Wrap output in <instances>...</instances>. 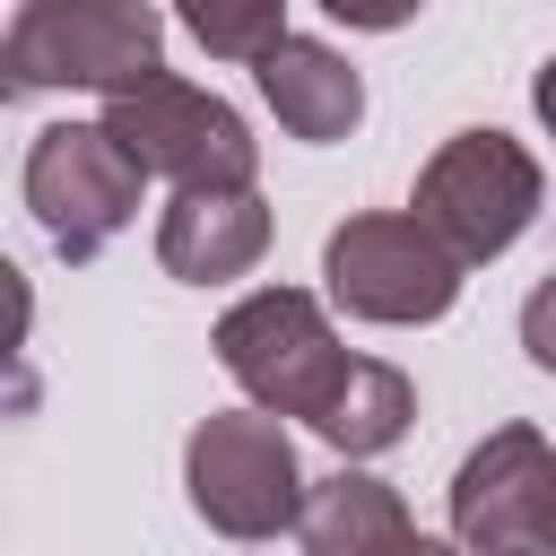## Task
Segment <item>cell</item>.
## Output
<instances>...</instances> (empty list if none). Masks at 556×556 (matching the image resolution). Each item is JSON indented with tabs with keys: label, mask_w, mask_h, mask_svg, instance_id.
<instances>
[{
	"label": "cell",
	"mask_w": 556,
	"mask_h": 556,
	"mask_svg": "<svg viewBox=\"0 0 556 556\" xmlns=\"http://www.w3.org/2000/svg\"><path fill=\"white\" fill-rule=\"evenodd\" d=\"M0 70H9V96H35V87L113 96L165 70V17L148 0H26L9 17Z\"/></svg>",
	"instance_id": "cell-1"
},
{
	"label": "cell",
	"mask_w": 556,
	"mask_h": 556,
	"mask_svg": "<svg viewBox=\"0 0 556 556\" xmlns=\"http://www.w3.org/2000/svg\"><path fill=\"white\" fill-rule=\"evenodd\" d=\"M182 486H191V513L217 539H243V547L295 530V513L313 495V478L295 469V443H287V426L269 408H217V417H200L191 443H182Z\"/></svg>",
	"instance_id": "cell-2"
},
{
	"label": "cell",
	"mask_w": 556,
	"mask_h": 556,
	"mask_svg": "<svg viewBox=\"0 0 556 556\" xmlns=\"http://www.w3.org/2000/svg\"><path fill=\"white\" fill-rule=\"evenodd\" d=\"M148 174H165L174 191H235L261 174V139L243 130V113L174 70H148L139 87H113L96 113Z\"/></svg>",
	"instance_id": "cell-3"
},
{
	"label": "cell",
	"mask_w": 556,
	"mask_h": 556,
	"mask_svg": "<svg viewBox=\"0 0 556 556\" xmlns=\"http://www.w3.org/2000/svg\"><path fill=\"white\" fill-rule=\"evenodd\" d=\"M460 252L417 217V208H365L348 217L330 243H321V278H330V304H348L356 321H443L460 304Z\"/></svg>",
	"instance_id": "cell-4"
},
{
	"label": "cell",
	"mask_w": 556,
	"mask_h": 556,
	"mask_svg": "<svg viewBox=\"0 0 556 556\" xmlns=\"http://www.w3.org/2000/svg\"><path fill=\"white\" fill-rule=\"evenodd\" d=\"M217 365L243 382L252 408L304 417V426H313L356 356L339 348L330 313H321L304 287H261V295H243V304L217 321Z\"/></svg>",
	"instance_id": "cell-5"
},
{
	"label": "cell",
	"mask_w": 556,
	"mask_h": 556,
	"mask_svg": "<svg viewBox=\"0 0 556 556\" xmlns=\"http://www.w3.org/2000/svg\"><path fill=\"white\" fill-rule=\"evenodd\" d=\"M139 182H148V165L104 122H43L26 148V208L61 261H96L139 217Z\"/></svg>",
	"instance_id": "cell-6"
},
{
	"label": "cell",
	"mask_w": 556,
	"mask_h": 556,
	"mask_svg": "<svg viewBox=\"0 0 556 556\" xmlns=\"http://www.w3.org/2000/svg\"><path fill=\"white\" fill-rule=\"evenodd\" d=\"M469 269L513 252L521 226L539 217V156L513 139V130H452L426 174H417V200H408Z\"/></svg>",
	"instance_id": "cell-7"
},
{
	"label": "cell",
	"mask_w": 556,
	"mask_h": 556,
	"mask_svg": "<svg viewBox=\"0 0 556 556\" xmlns=\"http://www.w3.org/2000/svg\"><path fill=\"white\" fill-rule=\"evenodd\" d=\"M452 539L469 556H556V443L539 426H495L452 469Z\"/></svg>",
	"instance_id": "cell-8"
},
{
	"label": "cell",
	"mask_w": 556,
	"mask_h": 556,
	"mask_svg": "<svg viewBox=\"0 0 556 556\" xmlns=\"http://www.w3.org/2000/svg\"><path fill=\"white\" fill-rule=\"evenodd\" d=\"M261 252H269V200L252 182H235V191H174V208L156 217V261L174 278H191V287L243 278Z\"/></svg>",
	"instance_id": "cell-9"
},
{
	"label": "cell",
	"mask_w": 556,
	"mask_h": 556,
	"mask_svg": "<svg viewBox=\"0 0 556 556\" xmlns=\"http://www.w3.org/2000/svg\"><path fill=\"white\" fill-rule=\"evenodd\" d=\"M252 70H261V96H269L278 130H295V139H313V148H330V139H348V130L365 122V78H356L348 52L321 43V35H278Z\"/></svg>",
	"instance_id": "cell-10"
},
{
	"label": "cell",
	"mask_w": 556,
	"mask_h": 556,
	"mask_svg": "<svg viewBox=\"0 0 556 556\" xmlns=\"http://www.w3.org/2000/svg\"><path fill=\"white\" fill-rule=\"evenodd\" d=\"M295 539H304V556H400L417 539V521L382 478L330 469V478H313V495L295 513Z\"/></svg>",
	"instance_id": "cell-11"
},
{
	"label": "cell",
	"mask_w": 556,
	"mask_h": 556,
	"mask_svg": "<svg viewBox=\"0 0 556 556\" xmlns=\"http://www.w3.org/2000/svg\"><path fill=\"white\" fill-rule=\"evenodd\" d=\"M408 417H417L408 374H400V365H382V356H356V365L339 374L330 408L313 417V434H330L348 460H374V452H391V443L408 434Z\"/></svg>",
	"instance_id": "cell-12"
},
{
	"label": "cell",
	"mask_w": 556,
	"mask_h": 556,
	"mask_svg": "<svg viewBox=\"0 0 556 556\" xmlns=\"http://www.w3.org/2000/svg\"><path fill=\"white\" fill-rule=\"evenodd\" d=\"M208 61H261L287 35V0H174Z\"/></svg>",
	"instance_id": "cell-13"
},
{
	"label": "cell",
	"mask_w": 556,
	"mask_h": 556,
	"mask_svg": "<svg viewBox=\"0 0 556 556\" xmlns=\"http://www.w3.org/2000/svg\"><path fill=\"white\" fill-rule=\"evenodd\" d=\"M521 348H530L539 374H556V278L530 287V304H521Z\"/></svg>",
	"instance_id": "cell-14"
},
{
	"label": "cell",
	"mask_w": 556,
	"mask_h": 556,
	"mask_svg": "<svg viewBox=\"0 0 556 556\" xmlns=\"http://www.w3.org/2000/svg\"><path fill=\"white\" fill-rule=\"evenodd\" d=\"M339 26H365V35H391V26H408L426 0H321Z\"/></svg>",
	"instance_id": "cell-15"
},
{
	"label": "cell",
	"mask_w": 556,
	"mask_h": 556,
	"mask_svg": "<svg viewBox=\"0 0 556 556\" xmlns=\"http://www.w3.org/2000/svg\"><path fill=\"white\" fill-rule=\"evenodd\" d=\"M530 104H539V122H547V139H556V52L539 61V78H530Z\"/></svg>",
	"instance_id": "cell-16"
},
{
	"label": "cell",
	"mask_w": 556,
	"mask_h": 556,
	"mask_svg": "<svg viewBox=\"0 0 556 556\" xmlns=\"http://www.w3.org/2000/svg\"><path fill=\"white\" fill-rule=\"evenodd\" d=\"M400 556H469V547H460V539H408Z\"/></svg>",
	"instance_id": "cell-17"
}]
</instances>
